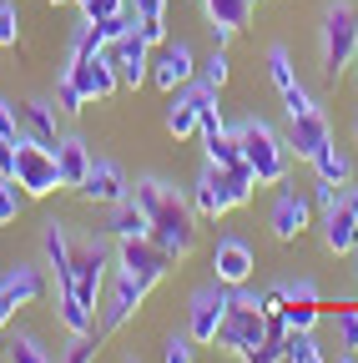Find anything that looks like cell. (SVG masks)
Returning <instances> with one entry per match:
<instances>
[{
  "mask_svg": "<svg viewBox=\"0 0 358 363\" xmlns=\"http://www.w3.org/2000/svg\"><path fill=\"white\" fill-rule=\"evenodd\" d=\"M131 197H137V207L152 217V238H157L177 262L197 247V212H192V202L177 192V187L147 177V182H137V187H131Z\"/></svg>",
  "mask_w": 358,
  "mask_h": 363,
  "instance_id": "1",
  "label": "cell"
},
{
  "mask_svg": "<svg viewBox=\"0 0 358 363\" xmlns=\"http://www.w3.org/2000/svg\"><path fill=\"white\" fill-rule=\"evenodd\" d=\"M257 187V177L252 172H228V167H202V177L192 182V212L217 222V217H228L233 207H242Z\"/></svg>",
  "mask_w": 358,
  "mask_h": 363,
  "instance_id": "2",
  "label": "cell"
},
{
  "mask_svg": "<svg viewBox=\"0 0 358 363\" xmlns=\"http://www.w3.org/2000/svg\"><path fill=\"white\" fill-rule=\"evenodd\" d=\"M237 147H242V157H247V167L257 177V187H283L288 182V142L267 121L247 116L237 126Z\"/></svg>",
  "mask_w": 358,
  "mask_h": 363,
  "instance_id": "3",
  "label": "cell"
},
{
  "mask_svg": "<svg viewBox=\"0 0 358 363\" xmlns=\"http://www.w3.org/2000/svg\"><path fill=\"white\" fill-rule=\"evenodd\" d=\"M358 61V11L353 6H328L323 16V76L338 86V76Z\"/></svg>",
  "mask_w": 358,
  "mask_h": 363,
  "instance_id": "4",
  "label": "cell"
},
{
  "mask_svg": "<svg viewBox=\"0 0 358 363\" xmlns=\"http://www.w3.org/2000/svg\"><path fill=\"white\" fill-rule=\"evenodd\" d=\"M262 333H267V313L257 308V298H247V293H237L233 298V308H228V318H222V328H217V348L222 353H247L252 343H262Z\"/></svg>",
  "mask_w": 358,
  "mask_h": 363,
  "instance_id": "5",
  "label": "cell"
},
{
  "mask_svg": "<svg viewBox=\"0 0 358 363\" xmlns=\"http://www.w3.org/2000/svg\"><path fill=\"white\" fill-rule=\"evenodd\" d=\"M16 182L26 197H51L61 192V167H56V152L30 142V136H21L16 142Z\"/></svg>",
  "mask_w": 358,
  "mask_h": 363,
  "instance_id": "6",
  "label": "cell"
},
{
  "mask_svg": "<svg viewBox=\"0 0 358 363\" xmlns=\"http://www.w3.org/2000/svg\"><path fill=\"white\" fill-rule=\"evenodd\" d=\"M106 267H111V252H106V242L101 238H91V242H81L76 247V257H71V293L86 303V308H101V288H106Z\"/></svg>",
  "mask_w": 358,
  "mask_h": 363,
  "instance_id": "7",
  "label": "cell"
},
{
  "mask_svg": "<svg viewBox=\"0 0 358 363\" xmlns=\"http://www.w3.org/2000/svg\"><path fill=\"white\" fill-rule=\"evenodd\" d=\"M116 267L131 272V278H142V283L152 288V283H162L167 272L177 267V257H172L157 238H126V242H116Z\"/></svg>",
  "mask_w": 358,
  "mask_h": 363,
  "instance_id": "8",
  "label": "cell"
},
{
  "mask_svg": "<svg viewBox=\"0 0 358 363\" xmlns=\"http://www.w3.org/2000/svg\"><path fill=\"white\" fill-rule=\"evenodd\" d=\"M237 288H222V283H207L202 293H192V308H187V333L192 343H212L217 328H222V318H228Z\"/></svg>",
  "mask_w": 358,
  "mask_h": 363,
  "instance_id": "9",
  "label": "cell"
},
{
  "mask_svg": "<svg viewBox=\"0 0 358 363\" xmlns=\"http://www.w3.org/2000/svg\"><path fill=\"white\" fill-rule=\"evenodd\" d=\"M197 81V56H192V45L187 40H162L157 45V56H152V86L157 91H182Z\"/></svg>",
  "mask_w": 358,
  "mask_h": 363,
  "instance_id": "10",
  "label": "cell"
},
{
  "mask_svg": "<svg viewBox=\"0 0 358 363\" xmlns=\"http://www.w3.org/2000/svg\"><path fill=\"white\" fill-rule=\"evenodd\" d=\"M288 152L298 157V162H318L328 147H333V126H328V116H323V106H313V111H303V116H293L288 121Z\"/></svg>",
  "mask_w": 358,
  "mask_h": 363,
  "instance_id": "11",
  "label": "cell"
},
{
  "mask_svg": "<svg viewBox=\"0 0 358 363\" xmlns=\"http://www.w3.org/2000/svg\"><path fill=\"white\" fill-rule=\"evenodd\" d=\"M147 293H152V288H147L142 278H131V272H121V267H116L111 293H106V303H101V333L126 328V323H131V313L147 303Z\"/></svg>",
  "mask_w": 358,
  "mask_h": 363,
  "instance_id": "12",
  "label": "cell"
},
{
  "mask_svg": "<svg viewBox=\"0 0 358 363\" xmlns=\"http://www.w3.org/2000/svg\"><path fill=\"white\" fill-rule=\"evenodd\" d=\"M66 76L81 86L86 101H106L111 91L121 86V76H116V66H111L106 51H101V56H71V61H66Z\"/></svg>",
  "mask_w": 358,
  "mask_h": 363,
  "instance_id": "13",
  "label": "cell"
},
{
  "mask_svg": "<svg viewBox=\"0 0 358 363\" xmlns=\"http://www.w3.org/2000/svg\"><path fill=\"white\" fill-rule=\"evenodd\" d=\"M207 101H217V91H207L202 81H192V86H182V91H172V96H167V131L177 136V142L197 136V116H202Z\"/></svg>",
  "mask_w": 358,
  "mask_h": 363,
  "instance_id": "14",
  "label": "cell"
},
{
  "mask_svg": "<svg viewBox=\"0 0 358 363\" xmlns=\"http://www.w3.org/2000/svg\"><path fill=\"white\" fill-rule=\"evenodd\" d=\"M126 197H131L126 172H121L116 162L96 157L91 172H86V182H81V202H91V207H116V202H126Z\"/></svg>",
  "mask_w": 358,
  "mask_h": 363,
  "instance_id": "15",
  "label": "cell"
},
{
  "mask_svg": "<svg viewBox=\"0 0 358 363\" xmlns=\"http://www.w3.org/2000/svg\"><path fill=\"white\" fill-rule=\"evenodd\" d=\"M252 267H257V257H252V247L242 238H217V247H212V283L242 288L252 278Z\"/></svg>",
  "mask_w": 358,
  "mask_h": 363,
  "instance_id": "16",
  "label": "cell"
},
{
  "mask_svg": "<svg viewBox=\"0 0 358 363\" xmlns=\"http://www.w3.org/2000/svg\"><path fill=\"white\" fill-rule=\"evenodd\" d=\"M308 222H313V202H308L303 192L283 187V192L273 197V212H267V227H273V238H278V242H298V238L308 233Z\"/></svg>",
  "mask_w": 358,
  "mask_h": 363,
  "instance_id": "17",
  "label": "cell"
},
{
  "mask_svg": "<svg viewBox=\"0 0 358 363\" xmlns=\"http://www.w3.org/2000/svg\"><path fill=\"white\" fill-rule=\"evenodd\" d=\"M106 56H111V66H116V76H121V86H131L137 91L142 81H152V45L131 30V35H121V40H111L106 45Z\"/></svg>",
  "mask_w": 358,
  "mask_h": 363,
  "instance_id": "18",
  "label": "cell"
},
{
  "mask_svg": "<svg viewBox=\"0 0 358 363\" xmlns=\"http://www.w3.org/2000/svg\"><path fill=\"white\" fill-rule=\"evenodd\" d=\"M202 6H207V21H212V40L228 45V40L252 21V6H257V0H202Z\"/></svg>",
  "mask_w": 358,
  "mask_h": 363,
  "instance_id": "19",
  "label": "cell"
},
{
  "mask_svg": "<svg viewBox=\"0 0 358 363\" xmlns=\"http://www.w3.org/2000/svg\"><path fill=\"white\" fill-rule=\"evenodd\" d=\"M16 121H21V136H30V142L40 147H61V136H56V106L51 101H21L16 106Z\"/></svg>",
  "mask_w": 358,
  "mask_h": 363,
  "instance_id": "20",
  "label": "cell"
},
{
  "mask_svg": "<svg viewBox=\"0 0 358 363\" xmlns=\"http://www.w3.org/2000/svg\"><path fill=\"white\" fill-rule=\"evenodd\" d=\"M323 247H328L333 257L358 252V217L348 212V202H338V207L323 212Z\"/></svg>",
  "mask_w": 358,
  "mask_h": 363,
  "instance_id": "21",
  "label": "cell"
},
{
  "mask_svg": "<svg viewBox=\"0 0 358 363\" xmlns=\"http://www.w3.org/2000/svg\"><path fill=\"white\" fill-rule=\"evenodd\" d=\"M91 152H86L81 136H61V147H56V167H61V192H81V182L86 172H91Z\"/></svg>",
  "mask_w": 358,
  "mask_h": 363,
  "instance_id": "22",
  "label": "cell"
},
{
  "mask_svg": "<svg viewBox=\"0 0 358 363\" xmlns=\"http://www.w3.org/2000/svg\"><path fill=\"white\" fill-rule=\"evenodd\" d=\"M0 293H6L16 308H30L40 293H46V278H40V267H30V262H16L6 278H0Z\"/></svg>",
  "mask_w": 358,
  "mask_h": 363,
  "instance_id": "23",
  "label": "cell"
},
{
  "mask_svg": "<svg viewBox=\"0 0 358 363\" xmlns=\"http://www.w3.org/2000/svg\"><path fill=\"white\" fill-rule=\"evenodd\" d=\"M71 257H76V247H71V238H66V222H46V267H56V288H71Z\"/></svg>",
  "mask_w": 358,
  "mask_h": 363,
  "instance_id": "24",
  "label": "cell"
},
{
  "mask_svg": "<svg viewBox=\"0 0 358 363\" xmlns=\"http://www.w3.org/2000/svg\"><path fill=\"white\" fill-rule=\"evenodd\" d=\"M106 233H111L116 242H126V238H152V217L137 207V197H126V202H116V207H111Z\"/></svg>",
  "mask_w": 358,
  "mask_h": 363,
  "instance_id": "25",
  "label": "cell"
},
{
  "mask_svg": "<svg viewBox=\"0 0 358 363\" xmlns=\"http://www.w3.org/2000/svg\"><path fill=\"white\" fill-rule=\"evenodd\" d=\"M283 353H288V328L278 313H267V333H262V343H252L242 353V363H283Z\"/></svg>",
  "mask_w": 358,
  "mask_h": 363,
  "instance_id": "26",
  "label": "cell"
},
{
  "mask_svg": "<svg viewBox=\"0 0 358 363\" xmlns=\"http://www.w3.org/2000/svg\"><path fill=\"white\" fill-rule=\"evenodd\" d=\"M56 308H61V323H66V333H96L101 323H96V313L86 308L71 288H56Z\"/></svg>",
  "mask_w": 358,
  "mask_h": 363,
  "instance_id": "27",
  "label": "cell"
},
{
  "mask_svg": "<svg viewBox=\"0 0 358 363\" xmlns=\"http://www.w3.org/2000/svg\"><path fill=\"white\" fill-rule=\"evenodd\" d=\"M202 147H207V162H212V167L252 172V167H247V157H242V147H237V131H222V136H212V142H202Z\"/></svg>",
  "mask_w": 358,
  "mask_h": 363,
  "instance_id": "28",
  "label": "cell"
},
{
  "mask_svg": "<svg viewBox=\"0 0 358 363\" xmlns=\"http://www.w3.org/2000/svg\"><path fill=\"white\" fill-rule=\"evenodd\" d=\"M313 172H318L323 182H333V187H348V182H353V157L343 147H328L318 162H313Z\"/></svg>",
  "mask_w": 358,
  "mask_h": 363,
  "instance_id": "29",
  "label": "cell"
},
{
  "mask_svg": "<svg viewBox=\"0 0 358 363\" xmlns=\"http://www.w3.org/2000/svg\"><path fill=\"white\" fill-rule=\"evenodd\" d=\"M228 76H233L228 51H222V45H212V56H207V61H197V81H202L207 91H222V86H228Z\"/></svg>",
  "mask_w": 358,
  "mask_h": 363,
  "instance_id": "30",
  "label": "cell"
},
{
  "mask_svg": "<svg viewBox=\"0 0 358 363\" xmlns=\"http://www.w3.org/2000/svg\"><path fill=\"white\" fill-rule=\"evenodd\" d=\"M6 363H51V353L40 348V338H30V333H16V338L6 343Z\"/></svg>",
  "mask_w": 358,
  "mask_h": 363,
  "instance_id": "31",
  "label": "cell"
},
{
  "mask_svg": "<svg viewBox=\"0 0 358 363\" xmlns=\"http://www.w3.org/2000/svg\"><path fill=\"white\" fill-rule=\"evenodd\" d=\"M283 363H328V358H323V348H318V338H313V333H288Z\"/></svg>",
  "mask_w": 358,
  "mask_h": 363,
  "instance_id": "32",
  "label": "cell"
},
{
  "mask_svg": "<svg viewBox=\"0 0 358 363\" xmlns=\"http://www.w3.org/2000/svg\"><path fill=\"white\" fill-rule=\"evenodd\" d=\"M283 328L288 333H313V328H318V308H313V303H283Z\"/></svg>",
  "mask_w": 358,
  "mask_h": 363,
  "instance_id": "33",
  "label": "cell"
},
{
  "mask_svg": "<svg viewBox=\"0 0 358 363\" xmlns=\"http://www.w3.org/2000/svg\"><path fill=\"white\" fill-rule=\"evenodd\" d=\"M26 207V192H21V182L16 177H0V227H11Z\"/></svg>",
  "mask_w": 358,
  "mask_h": 363,
  "instance_id": "34",
  "label": "cell"
},
{
  "mask_svg": "<svg viewBox=\"0 0 358 363\" xmlns=\"http://www.w3.org/2000/svg\"><path fill=\"white\" fill-rule=\"evenodd\" d=\"M101 338H106L101 328H96V333H71V343H66V358H61V363H91V358H96V348H101Z\"/></svg>",
  "mask_w": 358,
  "mask_h": 363,
  "instance_id": "35",
  "label": "cell"
},
{
  "mask_svg": "<svg viewBox=\"0 0 358 363\" xmlns=\"http://www.w3.org/2000/svg\"><path fill=\"white\" fill-rule=\"evenodd\" d=\"M267 76H273V86H278V91L298 86V71H293V61H288L283 45H273V51H267Z\"/></svg>",
  "mask_w": 358,
  "mask_h": 363,
  "instance_id": "36",
  "label": "cell"
},
{
  "mask_svg": "<svg viewBox=\"0 0 358 363\" xmlns=\"http://www.w3.org/2000/svg\"><path fill=\"white\" fill-rule=\"evenodd\" d=\"M56 111H61V116H81V111H86V96H81V86H76L71 76L56 81Z\"/></svg>",
  "mask_w": 358,
  "mask_h": 363,
  "instance_id": "37",
  "label": "cell"
},
{
  "mask_svg": "<svg viewBox=\"0 0 358 363\" xmlns=\"http://www.w3.org/2000/svg\"><path fill=\"white\" fill-rule=\"evenodd\" d=\"M16 40H21V6L0 0V45H16Z\"/></svg>",
  "mask_w": 358,
  "mask_h": 363,
  "instance_id": "38",
  "label": "cell"
},
{
  "mask_svg": "<svg viewBox=\"0 0 358 363\" xmlns=\"http://www.w3.org/2000/svg\"><path fill=\"white\" fill-rule=\"evenodd\" d=\"M333 333H338V348H343V353H358V313L343 308V313L333 318Z\"/></svg>",
  "mask_w": 358,
  "mask_h": 363,
  "instance_id": "39",
  "label": "cell"
},
{
  "mask_svg": "<svg viewBox=\"0 0 358 363\" xmlns=\"http://www.w3.org/2000/svg\"><path fill=\"white\" fill-rule=\"evenodd\" d=\"M278 288H283L288 303H318V283H313V278H283Z\"/></svg>",
  "mask_w": 358,
  "mask_h": 363,
  "instance_id": "40",
  "label": "cell"
},
{
  "mask_svg": "<svg viewBox=\"0 0 358 363\" xmlns=\"http://www.w3.org/2000/svg\"><path fill=\"white\" fill-rule=\"evenodd\" d=\"M162 363H192V333H172L162 343Z\"/></svg>",
  "mask_w": 358,
  "mask_h": 363,
  "instance_id": "41",
  "label": "cell"
},
{
  "mask_svg": "<svg viewBox=\"0 0 358 363\" xmlns=\"http://www.w3.org/2000/svg\"><path fill=\"white\" fill-rule=\"evenodd\" d=\"M222 131H228V126H222V111H217V101H207L202 116H197V136H202V142H212V136H222Z\"/></svg>",
  "mask_w": 358,
  "mask_h": 363,
  "instance_id": "42",
  "label": "cell"
},
{
  "mask_svg": "<svg viewBox=\"0 0 358 363\" xmlns=\"http://www.w3.org/2000/svg\"><path fill=\"white\" fill-rule=\"evenodd\" d=\"M313 106H318V101H313L303 86H288V91H283V111H288V121L303 116V111H313Z\"/></svg>",
  "mask_w": 358,
  "mask_h": 363,
  "instance_id": "43",
  "label": "cell"
},
{
  "mask_svg": "<svg viewBox=\"0 0 358 363\" xmlns=\"http://www.w3.org/2000/svg\"><path fill=\"white\" fill-rule=\"evenodd\" d=\"M313 202L328 212V207H338V202H343V192L333 187V182H323V177H318V182H313Z\"/></svg>",
  "mask_w": 358,
  "mask_h": 363,
  "instance_id": "44",
  "label": "cell"
},
{
  "mask_svg": "<svg viewBox=\"0 0 358 363\" xmlns=\"http://www.w3.org/2000/svg\"><path fill=\"white\" fill-rule=\"evenodd\" d=\"M0 136H6V142H21V121H16L11 101H0Z\"/></svg>",
  "mask_w": 358,
  "mask_h": 363,
  "instance_id": "45",
  "label": "cell"
},
{
  "mask_svg": "<svg viewBox=\"0 0 358 363\" xmlns=\"http://www.w3.org/2000/svg\"><path fill=\"white\" fill-rule=\"evenodd\" d=\"M137 21H167V0H131Z\"/></svg>",
  "mask_w": 358,
  "mask_h": 363,
  "instance_id": "46",
  "label": "cell"
},
{
  "mask_svg": "<svg viewBox=\"0 0 358 363\" xmlns=\"http://www.w3.org/2000/svg\"><path fill=\"white\" fill-rule=\"evenodd\" d=\"M137 35H142L147 45H162V40H172V35H167V21H137Z\"/></svg>",
  "mask_w": 358,
  "mask_h": 363,
  "instance_id": "47",
  "label": "cell"
},
{
  "mask_svg": "<svg viewBox=\"0 0 358 363\" xmlns=\"http://www.w3.org/2000/svg\"><path fill=\"white\" fill-rule=\"evenodd\" d=\"M0 177H16V142L0 136Z\"/></svg>",
  "mask_w": 358,
  "mask_h": 363,
  "instance_id": "48",
  "label": "cell"
},
{
  "mask_svg": "<svg viewBox=\"0 0 358 363\" xmlns=\"http://www.w3.org/2000/svg\"><path fill=\"white\" fill-rule=\"evenodd\" d=\"M11 318H16V303H11L6 293H0V328H6V323H11Z\"/></svg>",
  "mask_w": 358,
  "mask_h": 363,
  "instance_id": "49",
  "label": "cell"
},
{
  "mask_svg": "<svg viewBox=\"0 0 358 363\" xmlns=\"http://www.w3.org/2000/svg\"><path fill=\"white\" fill-rule=\"evenodd\" d=\"M343 202H348V212L358 217V187H348V192H343Z\"/></svg>",
  "mask_w": 358,
  "mask_h": 363,
  "instance_id": "50",
  "label": "cell"
},
{
  "mask_svg": "<svg viewBox=\"0 0 358 363\" xmlns=\"http://www.w3.org/2000/svg\"><path fill=\"white\" fill-rule=\"evenodd\" d=\"M338 363H358V353H338Z\"/></svg>",
  "mask_w": 358,
  "mask_h": 363,
  "instance_id": "51",
  "label": "cell"
},
{
  "mask_svg": "<svg viewBox=\"0 0 358 363\" xmlns=\"http://www.w3.org/2000/svg\"><path fill=\"white\" fill-rule=\"evenodd\" d=\"M46 6H66V0H46Z\"/></svg>",
  "mask_w": 358,
  "mask_h": 363,
  "instance_id": "52",
  "label": "cell"
},
{
  "mask_svg": "<svg viewBox=\"0 0 358 363\" xmlns=\"http://www.w3.org/2000/svg\"><path fill=\"white\" fill-rule=\"evenodd\" d=\"M353 136H358V116H353Z\"/></svg>",
  "mask_w": 358,
  "mask_h": 363,
  "instance_id": "53",
  "label": "cell"
}]
</instances>
